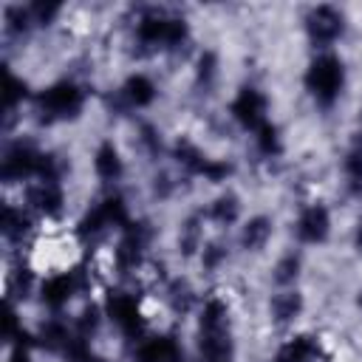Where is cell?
Returning <instances> with one entry per match:
<instances>
[{"label":"cell","instance_id":"27","mask_svg":"<svg viewBox=\"0 0 362 362\" xmlns=\"http://www.w3.org/2000/svg\"><path fill=\"white\" fill-rule=\"evenodd\" d=\"M342 170H345L348 192H351V195H362V147H354V150L345 156Z\"/></svg>","mask_w":362,"mask_h":362},{"label":"cell","instance_id":"4","mask_svg":"<svg viewBox=\"0 0 362 362\" xmlns=\"http://www.w3.org/2000/svg\"><path fill=\"white\" fill-rule=\"evenodd\" d=\"M153 238V229L150 223L144 221H130L122 232V240L116 243V252H113V260H116V269L122 274L127 272H136L141 266V257H144V249Z\"/></svg>","mask_w":362,"mask_h":362},{"label":"cell","instance_id":"33","mask_svg":"<svg viewBox=\"0 0 362 362\" xmlns=\"http://www.w3.org/2000/svg\"><path fill=\"white\" fill-rule=\"evenodd\" d=\"M28 11H31L34 25H48V23H54V17L62 11V6H59V3H45V0H37V3H31V6H28Z\"/></svg>","mask_w":362,"mask_h":362},{"label":"cell","instance_id":"26","mask_svg":"<svg viewBox=\"0 0 362 362\" xmlns=\"http://www.w3.org/2000/svg\"><path fill=\"white\" fill-rule=\"evenodd\" d=\"M167 303H170V308H173L175 314H187L189 305L195 303L192 286H189L187 280H173V283L167 286Z\"/></svg>","mask_w":362,"mask_h":362},{"label":"cell","instance_id":"39","mask_svg":"<svg viewBox=\"0 0 362 362\" xmlns=\"http://www.w3.org/2000/svg\"><path fill=\"white\" fill-rule=\"evenodd\" d=\"M85 362H107V359H105V356H93V354H90Z\"/></svg>","mask_w":362,"mask_h":362},{"label":"cell","instance_id":"7","mask_svg":"<svg viewBox=\"0 0 362 362\" xmlns=\"http://www.w3.org/2000/svg\"><path fill=\"white\" fill-rule=\"evenodd\" d=\"M105 314L116 322V328L124 337H130V339L141 337V331H144V314H141V305H139V300L133 294H127V291H110L107 300H105Z\"/></svg>","mask_w":362,"mask_h":362},{"label":"cell","instance_id":"14","mask_svg":"<svg viewBox=\"0 0 362 362\" xmlns=\"http://www.w3.org/2000/svg\"><path fill=\"white\" fill-rule=\"evenodd\" d=\"M93 170H96V175L105 184H113V181L122 178L124 161H122V153H119V147L113 141H102L96 147V153H93Z\"/></svg>","mask_w":362,"mask_h":362},{"label":"cell","instance_id":"36","mask_svg":"<svg viewBox=\"0 0 362 362\" xmlns=\"http://www.w3.org/2000/svg\"><path fill=\"white\" fill-rule=\"evenodd\" d=\"M153 181H156V184H153V192H156L158 198H167V195L173 192V187H175V184H173V178H170L167 173H158Z\"/></svg>","mask_w":362,"mask_h":362},{"label":"cell","instance_id":"12","mask_svg":"<svg viewBox=\"0 0 362 362\" xmlns=\"http://www.w3.org/2000/svg\"><path fill=\"white\" fill-rule=\"evenodd\" d=\"M119 96H122V102L127 107H147V105L156 102L158 88L147 74H130L124 79V85L119 88Z\"/></svg>","mask_w":362,"mask_h":362},{"label":"cell","instance_id":"2","mask_svg":"<svg viewBox=\"0 0 362 362\" xmlns=\"http://www.w3.org/2000/svg\"><path fill=\"white\" fill-rule=\"evenodd\" d=\"M85 107V88L74 79H59L37 93V110L45 122H65L76 119Z\"/></svg>","mask_w":362,"mask_h":362},{"label":"cell","instance_id":"40","mask_svg":"<svg viewBox=\"0 0 362 362\" xmlns=\"http://www.w3.org/2000/svg\"><path fill=\"white\" fill-rule=\"evenodd\" d=\"M269 362H283V359H280V356H274V359H269Z\"/></svg>","mask_w":362,"mask_h":362},{"label":"cell","instance_id":"34","mask_svg":"<svg viewBox=\"0 0 362 362\" xmlns=\"http://www.w3.org/2000/svg\"><path fill=\"white\" fill-rule=\"evenodd\" d=\"M226 257H229V252H226L223 243H209V246L201 249V263H204L206 272H215L221 263H226Z\"/></svg>","mask_w":362,"mask_h":362},{"label":"cell","instance_id":"16","mask_svg":"<svg viewBox=\"0 0 362 362\" xmlns=\"http://www.w3.org/2000/svg\"><path fill=\"white\" fill-rule=\"evenodd\" d=\"M277 356L283 362H314L320 356V339L314 334H297L280 348Z\"/></svg>","mask_w":362,"mask_h":362},{"label":"cell","instance_id":"35","mask_svg":"<svg viewBox=\"0 0 362 362\" xmlns=\"http://www.w3.org/2000/svg\"><path fill=\"white\" fill-rule=\"evenodd\" d=\"M141 144L147 147V153H150V156H158V150H161V139H158L156 127H150V124H144V127H141Z\"/></svg>","mask_w":362,"mask_h":362},{"label":"cell","instance_id":"18","mask_svg":"<svg viewBox=\"0 0 362 362\" xmlns=\"http://www.w3.org/2000/svg\"><path fill=\"white\" fill-rule=\"evenodd\" d=\"M269 238H272V218L255 215V218H249V221L243 223V229H240V249L257 252V249H263V246L269 243Z\"/></svg>","mask_w":362,"mask_h":362},{"label":"cell","instance_id":"15","mask_svg":"<svg viewBox=\"0 0 362 362\" xmlns=\"http://www.w3.org/2000/svg\"><path fill=\"white\" fill-rule=\"evenodd\" d=\"M303 294L294 291V288H286V291H277L269 303V311H272V320L277 325H286V322H294L300 314H303Z\"/></svg>","mask_w":362,"mask_h":362},{"label":"cell","instance_id":"1","mask_svg":"<svg viewBox=\"0 0 362 362\" xmlns=\"http://www.w3.org/2000/svg\"><path fill=\"white\" fill-rule=\"evenodd\" d=\"M303 82H305V90H308L322 107H331V105L339 99V93H342V85H345V65H342V59H339L337 54H328V51H325V54H320V57H314V59L308 62Z\"/></svg>","mask_w":362,"mask_h":362},{"label":"cell","instance_id":"21","mask_svg":"<svg viewBox=\"0 0 362 362\" xmlns=\"http://www.w3.org/2000/svg\"><path fill=\"white\" fill-rule=\"evenodd\" d=\"M255 144H257V153L266 156V158H274L283 153V139H280V130L274 122H263L257 130H255Z\"/></svg>","mask_w":362,"mask_h":362},{"label":"cell","instance_id":"10","mask_svg":"<svg viewBox=\"0 0 362 362\" xmlns=\"http://www.w3.org/2000/svg\"><path fill=\"white\" fill-rule=\"evenodd\" d=\"M136 362H181L184 359V351L178 348L175 337L170 334H158V337H150V339H141L136 354H133Z\"/></svg>","mask_w":362,"mask_h":362},{"label":"cell","instance_id":"13","mask_svg":"<svg viewBox=\"0 0 362 362\" xmlns=\"http://www.w3.org/2000/svg\"><path fill=\"white\" fill-rule=\"evenodd\" d=\"M28 204L42 215H59L65 206V192L57 181H40L28 189Z\"/></svg>","mask_w":362,"mask_h":362},{"label":"cell","instance_id":"6","mask_svg":"<svg viewBox=\"0 0 362 362\" xmlns=\"http://www.w3.org/2000/svg\"><path fill=\"white\" fill-rule=\"evenodd\" d=\"M266 110H269V99H266V93L260 90V88H255V85H243L238 93H235V99H232V105H229V116L243 127V130H257L263 122H269L266 119Z\"/></svg>","mask_w":362,"mask_h":362},{"label":"cell","instance_id":"32","mask_svg":"<svg viewBox=\"0 0 362 362\" xmlns=\"http://www.w3.org/2000/svg\"><path fill=\"white\" fill-rule=\"evenodd\" d=\"M99 322H102V311H99L96 305H88V308L79 314V320H76V331H74V334L90 339V337L99 331Z\"/></svg>","mask_w":362,"mask_h":362},{"label":"cell","instance_id":"30","mask_svg":"<svg viewBox=\"0 0 362 362\" xmlns=\"http://www.w3.org/2000/svg\"><path fill=\"white\" fill-rule=\"evenodd\" d=\"M218 76V54L215 51H201L198 62H195V82L198 88H209Z\"/></svg>","mask_w":362,"mask_h":362},{"label":"cell","instance_id":"19","mask_svg":"<svg viewBox=\"0 0 362 362\" xmlns=\"http://www.w3.org/2000/svg\"><path fill=\"white\" fill-rule=\"evenodd\" d=\"M240 218V198L235 192H223L209 204V221L218 226H232Z\"/></svg>","mask_w":362,"mask_h":362},{"label":"cell","instance_id":"20","mask_svg":"<svg viewBox=\"0 0 362 362\" xmlns=\"http://www.w3.org/2000/svg\"><path fill=\"white\" fill-rule=\"evenodd\" d=\"M71 337H74V334H71V328H68L65 322H59V320H48V322L40 328V334H37V345H42V348H48V351H59V354H65Z\"/></svg>","mask_w":362,"mask_h":362},{"label":"cell","instance_id":"29","mask_svg":"<svg viewBox=\"0 0 362 362\" xmlns=\"http://www.w3.org/2000/svg\"><path fill=\"white\" fill-rule=\"evenodd\" d=\"M31 25H34V20H31L28 6H8L6 8V31L8 34L23 37V34H28Z\"/></svg>","mask_w":362,"mask_h":362},{"label":"cell","instance_id":"22","mask_svg":"<svg viewBox=\"0 0 362 362\" xmlns=\"http://www.w3.org/2000/svg\"><path fill=\"white\" fill-rule=\"evenodd\" d=\"M198 328L201 331H215V328H229V308L223 300L212 297L204 303V311H201V320H198Z\"/></svg>","mask_w":362,"mask_h":362},{"label":"cell","instance_id":"8","mask_svg":"<svg viewBox=\"0 0 362 362\" xmlns=\"http://www.w3.org/2000/svg\"><path fill=\"white\" fill-rule=\"evenodd\" d=\"M294 232L303 243H322L331 235V212L325 204H308L297 215Z\"/></svg>","mask_w":362,"mask_h":362},{"label":"cell","instance_id":"9","mask_svg":"<svg viewBox=\"0 0 362 362\" xmlns=\"http://www.w3.org/2000/svg\"><path fill=\"white\" fill-rule=\"evenodd\" d=\"M82 286V274L79 272H59V274H51L42 286H40V297L48 308H62L68 305V300L76 294V288Z\"/></svg>","mask_w":362,"mask_h":362},{"label":"cell","instance_id":"24","mask_svg":"<svg viewBox=\"0 0 362 362\" xmlns=\"http://www.w3.org/2000/svg\"><path fill=\"white\" fill-rule=\"evenodd\" d=\"M28 229H31V218L23 209L6 204V209H3V235H6V240H20L23 235H28Z\"/></svg>","mask_w":362,"mask_h":362},{"label":"cell","instance_id":"38","mask_svg":"<svg viewBox=\"0 0 362 362\" xmlns=\"http://www.w3.org/2000/svg\"><path fill=\"white\" fill-rule=\"evenodd\" d=\"M356 147H362V113H359V130H356Z\"/></svg>","mask_w":362,"mask_h":362},{"label":"cell","instance_id":"11","mask_svg":"<svg viewBox=\"0 0 362 362\" xmlns=\"http://www.w3.org/2000/svg\"><path fill=\"white\" fill-rule=\"evenodd\" d=\"M198 351L204 362H232L235 345L229 337V328H215V331H198Z\"/></svg>","mask_w":362,"mask_h":362},{"label":"cell","instance_id":"41","mask_svg":"<svg viewBox=\"0 0 362 362\" xmlns=\"http://www.w3.org/2000/svg\"><path fill=\"white\" fill-rule=\"evenodd\" d=\"M359 305H362V294H359Z\"/></svg>","mask_w":362,"mask_h":362},{"label":"cell","instance_id":"37","mask_svg":"<svg viewBox=\"0 0 362 362\" xmlns=\"http://www.w3.org/2000/svg\"><path fill=\"white\" fill-rule=\"evenodd\" d=\"M354 249L362 255V221L356 223V229H354Z\"/></svg>","mask_w":362,"mask_h":362},{"label":"cell","instance_id":"17","mask_svg":"<svg viewBox=\"0 0 362 362\" xmlns=\"http://www.w3.org/2000/svg\"><path fill=\"white\" fill-rule=\"evenodd\" d=\"M173 156H175V161H178L189 175H206V167H209V161H212V158H206V156L201 153V147L192 144L189 139H178L175 147H173Z\"/></svg>","mask_w":362,"mask_h":362},{"label":"cell","instance_id":"25","mask_svg":"<svg viewBox=\"0 0 362 362\" xmlns=\"http://www.w3.org/2000/svg\"><path fill=\"white\" fill-rule=\"evenodd\" d=\"M178 249H181L184 257H189V255H195V252L201 249V218H198V215H192V218H187V221L181 223Z\"/></svg>","mask_w":362,"mask_h":362},{"label":"cell","instance_id":"3","mask_svg":"<svg viewBox=\"0 0 362 362\" xmlns=\"http://www.w3.org/2000/svg\"><path fill=\"white\" fill-rule=\"evenodd\" d=\"M187 34L189 28L181 17H170L158 11H150L136 23V40L150 48H175L187 40Z\"/></svg>","mask_w":362,"mask_h":362},{"label":"cell","instance_id":"31","mask_svg":"<svg viewBox=\"0 0 362 362\" xmlns=\"http://www.w3.org/2000/svg\"><path fill=\"white\" fill-rule=\"evenodd\" d=\"M3 96H6V110L11 113V110L28 96V85H25V79H20V76H14L11 71H6V79H3Z\"/></svg>","mask_w":362,"mask_h":362},{"label":"cell","instance_id":"23","mask_svg":"<svg viewBox=\"0 0 362 362\" xmlns=\"http://www.w3.org/2000/svg\"><path fill=\"white\" fill-rule=\"evenodd\" d=\"M99 209H102V215L107 218V223H110V226H119V229H124V226L130 223L127 201H124L119 192H110V195H105V198L99 201Z\"/></svg>","mask_w":362,"mask_h":362},{"label":"cell","instance_id":"5","mask_svg":"<svg viewBox=\"0 0 362 362\" xmlns=\"http://www.w3.org/2000/svg\"><path fill=\"white\" fill-rule=\"evenodd\" d=\"M305 34L314 45L328 48L331 42H337L345 34V14L337 6H328V3L314 6L305 14Z\"/></svg>","mask_w":362,"mask_h":362},{"label":"cell","instance_id":"28","mask_svg":"<svg viewBox=\"0 0 362 362\" xmlns=\"http://www.w3.org/2000/svg\"><path fill=\"white\" fill-rule=\"evenodd\" d=\"M272 277H274V283H277V286H291V283L300 277V257H297L294 252L283 255V257L274 263Z\"/></svg>","mask_w":362,"mask_h":362}]
</instances>
